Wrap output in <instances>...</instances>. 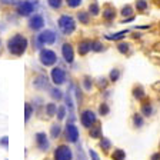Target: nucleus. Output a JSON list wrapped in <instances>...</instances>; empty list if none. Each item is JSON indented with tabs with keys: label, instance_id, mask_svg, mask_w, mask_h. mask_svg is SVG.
Returning <instances> with one entry per match:
<instances>
[{
	"label": "nucleus",
	"instance_id": "1",
	"mask_svg": "<svg viewBox=\"0 0 160 160\" xmlns=\"http://www.w3.org/2000/svg\"><path fill=\"white\" fill-rule=\"evenodd\" d=\"M7 52L13 56H23L26 53L27 47H29V40L23 33H14L13 36H10L7 40Z\"/></svg>",
	"mask_w": 160,
	"mask_h": 160
},
{
	"label": "nucleus",
	"instance_id": "2",
	"mask_svg": "<svg viewBox=\"0 0 160 160\" xmlns=\"http://www.w3.org/2000/svg\"><path fill=\"white\" fill-rule=\"evenodd\" d=\"M57 40V33L52 29H43L42 32H39V34L36 36L33 44L37 50H42L44 46H50V44L56 43Z\"/></svg>",
	"mask_w": 160,
	"mask_h": 160
},
{
	"label": "nucleus",
	"instance_id": "3",
	"mask_svg": "<svg viewBox=\"0 0 160 160\" xmlns=\"http://www.w3.org/2000/svg\"><path fill=\"white\" fill-rule=\"evenodd\" d=\"M57 27L62 32V34L64 36H70L76 32V19L70 14H60L59 19H57Z\"/></svg>",
	"mask_w": 160,
	"mask_h": 160
},
{
	"label": "nucleus",
	"instance_id": "4",
	"mask_svg": "<svg viewBox=\"0 0 160 160\" xmlns=\"http://www.w3.org/2000/svg\"><path fill=\"white\" fill-rule=\"evenodd\" d=\"M39 7V0H19L16 4V13L20 17H30L36 13Z\"/></svg>",
	"mask_w": 160,
	"mask_h": 160
},
{
	"label": "nucleus",
	"instance_id": "5",
	"mask_svg": "<svg viewBox=\"0 0 160 160\" xmlns=\"http://www.w3.org/2000/svg\"><path fill=\"white\" fill-rule=\"evenodd\" d=\"M39 60H40V63L46 67L54 66V64L57 63V54H56V52H53L52 49H44L43 47L39 53Z\"/></svg>",
	"mask_w": 160,
	"mask_h": 160
},
{
	"label": "nucleus",
	"instance_id": "6",
	"mask_svg": "<svg viewBox=\"0 0 160 160\" xmlns=\"http://www.w3.org/2000/svg\"><path fill=\"white\" fill-rule=\"evenodd\" d=\"M80 123H82V126L83 127H86V129H92V127L97 123L96 113H94L93 110H90V109L83 110V112L80 113Z\"/></svg>",
	"mask_w": 160,
	"mask_h": 160
},
{
	"label": "nucleus",
	"instance_id": "7",
	"mask_svg": "<svg viewBox=\"0 0 160 160\" xmlns=\"http://www.w3.org/2000/svg\"><path fill=\"white\" fill-rule=\"evenodd\" d=\"M44 24H46L44 17L39 13L32 14V16L29 17V22H27V26H29V29L32 30V32H42V30L44 29Z\"/></svg>",
	"mask_w": 160,
	"mask_h": 160
},
{
	"label": "nucleus",
	"instance_id": "8",
	"mask_svg": "<svg viewBox=\"0 0 160 160\" xmlns=\"http://www.w3.org/2000/svg\"><path fill=\"white\" fill-rule=\"evenodd\" d=\"M54 160H73V152L66 144H60L54 150Z\"/></svg>",
	"mask_w": 160,
	"mask_h": 160
},
{
	"label": "nucleus",
	"instance_id": "9",
	"mask_svg": "<svg viewBox=\"0 0 160 160\" xmlns=\"http://www.w3.org/2000/svg\"><path fill=\"white\" fill-rule=\"evenodd\" d=\"M52 80H53V83L56 84V86H60V84H63L64 82H66V70L63 69V67L60 66H54L53 69H52Z\"/></svg>",
	"mask_w": 160,
	"mask_h": 160
},
{
	"label": "nucleus",
	"instance_id": "10",
	"mask_svg": "<svg viewBox=\"0 0 160 160\" xmlns=\"http://www.w3.org/2000/svg\"><path fill=\"white\" fill-rule=\"evenodd\" d=\"M62 56H63L64 62L69 64H72L74 62V47L72 43L66 42L62 44Z\"/></svg>",
	"mask_w": 160,
	"mask_h": 160
},
{
	"label": "nucleus",
	"instance_id": "11",
	"mask_svg": "<svg viewBox=\"0 0 160 160\" xmlns=\"http://www.w3.org/2000/svg\"><path fill=\"white\" fill-rule=\"evenodd\" d=\"M102 17H103L104 22H114V19H116L117 16V10L116 7L113 6V4H104L103 7H102Z\"/></svg>",
	"mask_w": 160,
	"mask_h": 160
},
{
	"label": "nucleus",
	"instance_id": "12",
	"mask_svg": "<svg viewBox=\"0 0 160 160\" xmlns=\"http://www.w3.org/2000/svg\"><path fill=\"white\" fill-rule=\"evenodd\" d=\"M79 129L76 127V124L72 122H67L66 124V139L69 140L70 143H77L79 140Z\"/></svg>",
	"mask_w": 160,
	"mask_h": 160
},
{
	"label": "nucleus",
	"instance_id": "13",
	"mask_svg": "<svg viewBox=\"0 0 160 160\" xmlns=\"http://www.w3.org/2000/svg\"><path fill=\"white\" fill-rule=\"evenodd\" d=\"M36 146L39 150H42V152H46V150H49V139H47L46 133H43V132H40V133L36 134Z\"/></svg>",
	"mask_w": 160,
	"mask_h": 160
},
{
	"label": "nucleus",
	"instance_id": "14",
	"mask_svg": "<svg viewBox=\"0 0 160 160\" xmlns=\"http://www.w3.org/2000/svg\"><path fill=\"white\" fill-rule=\"evenodd\" d=\"M92 52V40L90 39H83L77 43V53L80 56H86Z\"/></svg>",
	"mask_w": 160,
	"mask_h": 160
},
{
	"label": "nucleus",
	"instance_id": "15",
	"mask_svg": "<svg viewBox=\"0 0 160 160\" xmlns=\"http://www.w3.org/2000/svg\"><path fill=\"white\" fill-rule=\"evenodd\" d=\"M76 19L80 24H83V26H87V24L92 23V16L89 14L87 10H79L76 13Z\"/></svg>",
	"mask_w": 160,
	"mask_h": 160
},
{
	"label": "nucleus",
	"instance_id": "16",
	"mask_svg": "<svg viewBox=\"0 0 160 160\" xmlns=\"http://www.w3.org/2000/svg\"><path fill=\"white\" fill-rule=\"evenodd\" d=\"M87 12H89V14H90L92 17L100 16V13H102V7H100V4L97 3V0H93V2H90L89 7H87Z\"/></svg>",
	"mask_w": 160,
	"mask_h": 160
},
{
	"label": "nucleus",
	"instance_id": "17",
	"mask_svg": "<svg viewBox=\"0 0 160 160\" xmlns=\"http://www.w3.org/2000/svg\"><path fill=\"white\" fill-rule=\"evenodd\" d=\"M120 16L123 19H127V17H133L134 16V6L132 4H124L120 9Z\"/></svg>",
	"mask_w": 160,
	"mask_h": 160
},
{
	"label": "nucleus",
	"instance_id": "18",
	"mask_svg": "<svg viewBox=\"0 0 160 160\" xmlns=\"http://www.w3.org/2000/svg\"><path fill=\"white\" fill-rule=\"evenodd\" d=\"M129 32L130 30H122V32H117V33H113V34H106L104 37L107 40H112V42H122Z\"/></svg>",
	"mask_w": 160,
	"mask_h": 160
},
{
	"label": "nucleus",
	"instance_id": "19",
	"mask_svg": "<svg viewBox=\"0 0 160 160\" xmlns=\"http://www.w3.org/2000/svg\"><path fill=\"white\" fill-rule=\"evenodd\" d=\"M149 9V0H134V10L137 13H144Z\"/></svg>",
	"mask_w": 160,
	"mask_h": 160
},
{
	"label": "nucleus",
	"instance_id": "20",
	"mask_svg": "<svg viewBox=\"0 0 160 160\" xmlns=\"http://www.w3.org/2000/svg\"><path fill=\"white\" fill-rule=\"evenodd\" d=\"M116 47H117V50H119V53H122V54H129L130 50H132L130 43H127V42H124V40L119 42V43L116 44Z\"/></svg>",
	"mask_w": 160,
	"mask_h": 160
},
{
	"label": "nucleus",
	"instance_id": "21",
	"mask_svg": "<svg viewBox=\"0 0 160 160\" xmlns=\"http://www.w3.org/2000/svg\"><path fill=\"white\" fill-rule=\"evenodd\" d=\"M33 86L36 87V89H40V90H43L47 87V77L46 76H39L34 79L33 82Z\"/></svg>",
	"mask_w": 160,
	"mask_h": 160
},
{
	"label": "nucleus",
	"instance_id": "22",
	"mask_svg": "<svg viewBox=\"0 0 160 160\" xmlns=\"http://www.w3.org/2000/svg\"><path fill=\"white\" fill-rule=\"evenodd\" d=\"M107 47L103 44V42H100V40H92V52L93 53H102L104 52Z\"/></svg>",
	"mask_w": 160,
	"mask_h": 160
},
{
	"label": "nucleus",
	"instance_id": "23",
	"mask_svg": "<svg viewBox=\"0 0 160 160\" xmlns=\"http://www.w3.org/2000/svg\"><path fill=\"white\" fill-rule=\"evenodd\" d=\"M144 124V119H143V114L140 113H136L133 114V126L136 127V129H140V127Z\"/></svg>",
	"mask_w": 160,
	"mask_h": 160
},
{
	"label": "nucleus",
	"instance_id": "24",
	"mask_svg": "<svg viewBox=\"0 0 160 160\" xmlns=\"http://www.w3.org/2000/svg\"><path fill=\"white\" fill-rule=\"evenodd\" d=\"M47 4H49L50 9L60 10L62 9V6L64 4V0H47Z\"/></svg>",
	"mask_w": 160,
	"mask_h": 160
},
{
	"label": "nucleus",
	"instance_id": "25",
	"mask_svg": "<svg viewBox=\"0 0 160 160\" xmlns=\"http://www.w3.org/2000/svg\"><path fill=\"white\" fill-rule=\"evenodd\" d=\"M82 3H83V0H64V4L69 9H79Z\"/></svg>",
	"mask_w": 160,
	"mask_h": 160
},
{
	"label": "nucleus",
	"instance_id": "26",
	"mask_svg": "<svg viewBox=\"0 0 160 160\" xmlns=\"http://www.w3.org/2000/svg\"><path fill=\"white\" fill-rule=\"evenodd\" d=\"M142 114H143L144 117H150L153 114V106L150 103L143 104V106H142Z\"/></svg>",
	"mask_w": 160,
	"mask_h": 160
},
{
	"label": "nucleus",
	"instance_id": "27",
	"mask_svg": "<svg viewBox=\"0 0 160 160\" xmlns=\"http://www.w3.org/2000/svg\"><path fill=\"white\" fill-rule=\"evenodd\" d=\"M50 96L53 97L54 100H62V99L64 97V96H63V93H62V90L57 89V86H56V87H53V89L50 90Z\"/></svg>",
	"mask_w": 160,
	"mask_h": 160
},
{
	"label": "nucleus",
	"instance_id": "28",
	"mask_svg": "<svg viewBox=\"0 0 160 160\" xmlns=\"http://www.w3.org/2000/svg\"><path fill=\"white\" fill-rule=\"evenodd\" d=\"M112 159L113 160H124L126 159V153H124L122 149H116L112 154Z\"/></svg>",
	"mask_w": 160,
	"mask_h": 160
},
{
	"label": "nucleus",
	"instance_id": "29",
	"mask_svg": "<svg viewBox=\"0 0 160 160\" xmlns=\"http://www.w3.org/2000/svg\"><path fill=\"white\" fill-rule=\"evenodd\" d=\"M60 133H62V127H60V124L54 123L53 126H52V139H57V137L60 136Z\"/></svg>",
	"mask_w": 160,
	"mask_h": 160
},
{
	"label": "nucleus",
	"instance_id": "30",
	"mask_svg": "<svg viewBox=\"0 0 160 160\" xmlns=\"http://www.w3.org/2000/svg\"><path fill=\"white\" fill-rule=\"evenodd\" d=\"M120 74H122V72H120L119 69H113L110 72V82H112V83H116L117 80L120 79Z\"/></svg>",
	"mask_w": 160,
	"mask_h": 160
},
{
	"label": "nucleus",
	"instance_id": "31",
	"mask_svg": "<svg viewBox=\"0 0 160 160\" xmlns=\"http://www.w3.org/2000/svg\"><path fill=\"white\" fill-rule=\"evenodd\" d=\"M33 112H34V109L32 107V104L26 103V106H24V120H26V122H29V119L32 117Z\"/></svg>",
	"mask_w": 160,
	"mask_h": 160
},
{
	"label": "nucleus",
	"instance_id": "32",
	"mask_svg": "<svg viewBox=\"0 0 160 160\" xmlns=\"http://www.w3.org/2000/svg\"><path fill=\"white\" fill-rule=\"evenodd\" d=\"M66 112H67L66 106H59V107H57V110H56L57 119H59V120H63L64 117H66Z\"/></svg>",
	"mask_w": 160,
	"mask_h": 160
},
{
	"label": "nucleus",
	"instance_id": "33",
	"mask_svg": "<svg viewBox=\"0 0 160 160\" xmlns=\"http://www.w3.org/2000/svg\"><path fill=\"white\" fill-rule=\"evenodd\" d=\"M90 136L92 137H94V139H99L100 136H102V129H100V126H96V127H92V129H90Z\"/></svg>",
	"mask_w": 160,
	"mask_h": 160
},
{
	"label": "nucleus",
	"instance_id": "34",
	"mask_svg": "<svg viewBox=\"0 0 160 160\" xmlns=\"http://www.w3.org/2000/svg\"><path fill=\"white\" fill-rule=\"evenodd\" d=\"M56 110H57V106L54 103H50V104H47L46 106V114L47 116H54L56 114Z\"/></svg>",
	"mask_w": 160,
	"mask_h": 160
},
{
	"label": "nucleus",
	"instance_id": "35",
	"mask_svg": "<svg viewBox=\"0 0 160 160\" xmlns=\"http://www.w3.org/2000/svg\"><path fill=\"white\" fill-rule=\"evenodd\" d=\"M100 147H102L104 152H107V150L112 147V143H110V140L106 139V137H102V139H100Z\"/></svg>",
	"mask_w": 160,
	"mask_h": 160
},
{
	"label": "nucleus",
	"instance_id": "36",
	"mask_svg": "<svg viewBox=\"0 0 160 160\" xmlns=\"http://www.w3.org/2000/svg\"><path fill=\"white\" fill-rule=\"evenodd\" d=\"M133 93H134V97L136 99H143L144 97V90H143V87L142 86H137V87H134V90H133Z\"/></svg>",
	"mask_w": 160,
	"mask_h": 160
},
{
	"label": "nucleus",
	"instance_id": "37",
	"mask_svg": "<svg viewBox=\"0 0 160 160\" xmlns=\"http://www.w3.org/2000/svg\"><path fill=\"white\" fill-rule=\"evenodd\" d=\"M83 87L89 92V90H92V87H93V80H92V77L86 76L83 79Z\"/></svg>",
	"mask_w": 160,
	"mask_h": 160
},
{
	"label": "nucleus",
	"instance_id": "38",
	"mask_svg": "<svg viewBox=\"0 0 160 160\" xmlns=\"http://www.w3.org/2000/svg\"><path fill=\"white\" fill-rule=\"evenodd\" d=\"M64 100H66V104H67V107H69V110H70V112H73L74 104H73V99H72V94L67 93L66 96H64Z\"/></svg>",
	"mask_w": 160,
	"mask_h": 160
},
{
	"label": "nucleus",
	"instance_id": "39",
	"mask_svg": "<svg viewBox=\"0 0 160 160\" xmlns=\"http://www.w3.org/2000/svg\"><path fill=\"white\" fill-rule=\"evenodd\" d=\"M99 113L102 114V116H106V114H109V107H107L106 103L100 104V109H99Z\"/></svg>",
	"mask_w": 160,
	"mask_h": 160
},
{
	"label": "nucleus",
	"instance_id": "40",
	"mask_svg": "<svg viewBox=\"0 0 160 160\" xmlns=\"http://www.w3.org/2000/svg\"><path fill=\"white\" fill-rule=\"evenodd\" d=\"M2 4H6V6H16L19 3V0H0Z\"/></svg>",
	"mask_w": 160,
	"mask_h": 160
},
{
	"label": "nucleus",
	"instance_id": "41",
	"mask_svg": "<svg viewBox=\"0 0 160 160\" xmlns=\"http://www.w3.org/2000/svg\"><path fill=\"white\" fill-rule=\"evenodd\" d=\"M89 156L92 157V160H100V157H99V154L96 153V152H94V150H92L90 149L89 150Z\"/></svg>",
	"mask_w": 160,
	"mask_h": 160
},
{
	"label": "nucleus",
	"instance_id": "42",
	"mask_svg": "<svg viewBox=\"0 0 160 160\" xmlns=\"http://www.w3.org/2000/svg\"><path fill=\"white\" fill-rule=\"evenodd\" d=\"M7 143H9V139H7L6 136H4V137H2V140H0V144H3V146L6 147V146H7Z\"/></svg>",
	"mask_w": 160,
	"mask_h": 160
},
{
	"label": "nucleus",
	"instance_id": "43",
	"mask_svg": "<svg viewBox=\"0 0 160 160\" xmlns=\"http://www.w3.org/2000/svg\"><path fill=\"white\" fill-rule=\"evenodd\" d=\"M134 17H136V16L127 17V19H123V20H122V23H130V22H133V20H134Z\"/></svg>",
	"mask_w": 160,
	"mask_h": 160
},
{
	"label": "nucleus",
	"instance_id": "44",
	"mask_svg": "<svg viewBox=\"0 0 160 160\" xmlns=\"http://www.w3.org/2000/svg\"><path fill=\"white\" fill-rule=\"evenodd\" d=\"M152 160H160V153H156L152 156Z\"/></svg>",
	"mask_w": 160,
	"mask_h": 160
},
{
	"label": "nucleus",
	"instance_id": "45",
	"mask_svg": "<svg viewBox=\"0 0 160 160\" xmlns=\"http://www.w3.org/2000/svg\"><path fill=\"white\" fill-rule=\"evenodd\" d=\"M0 46H2V40H0Z\"/></svg>",
	"mask_w": 160,
	"mask_h": 160
}]
</instances>
